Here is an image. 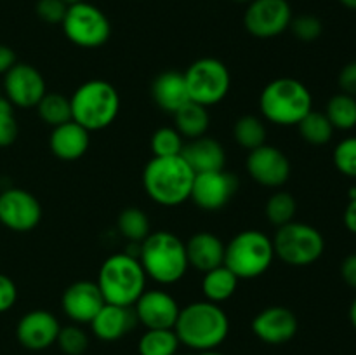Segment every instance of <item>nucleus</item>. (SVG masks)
<instances>
[{
  "instance_id": "f257e3e1",
  "label": "nucleus",
  "mask_w": 356,
  "mask_h": 355,
  "mask_svg": "<svg viewBox=\"0 0 356 355\" xmlns=\"http://www.w3.org/2000/svg\"><path fill=\"white\" fill-rule=\"evenodd\" d=\"M174 331L179 343L197 352L216 350L229 334V319L221 305L204 299L181 308Z\"/></svg>"
},
{
  "instance_id": "f03ea898",
  "label": "nucleus",
  "mask_w": 356,
  "mask_h": 355,
  "mask_svg": "<svg viewBox=\"0 0 356 355\" xmlns=\"http://www.w3.org/2000/svg\"><path fill=\"white\" fill-rule=\"evenodd\" d=\"M195 171L181 155L153 157L143 171V188L155 204L176 207L190 200Z\"/></svg>"
},
{
  "instance_id": "7ed1b4c3",
  "label": "nucleus",
  "mask_w": 356,
  "mask_h": 355,
  "mask_svg": "<svg viewBox=\"0 0 356 355\" xmlns=\"http://www.w3.org/2000/svg\"><path fill=\"white\" fill-rule=\"evenodd\" d=\"M139 261L145 268L146 277L162 285L179 282L190 268L186 242L167 230L152 232L143 240L139 247Z\"/></svg>"
},
{
  "instance_id": "20e7f679",
  "label": "nucleus",
  "mask_w": 356,
  "mask_h": 355,
  "mask_svg": "<svg viewBox=\"0 0 356 355\" xmlns=\"http://www.w3.org/2000/svg\"><path fill=\"white\" fill-rule=\"evenodd\" d=\"M263 120L280 127L298 125L313 110V96L308 87L292 77H280L264 86L259 96Z\"/></svg>"
},
{
  "instance_id": "39448f33",
  "label": "nucleus",
  "mask_w": 356,
  "mask_h": 355,
  "mask_svg": "<svg viewBox=\"0 0 356 355\" xmlns=\"http://www.w3.org/2000/svg\"><path fill=\"white\" fill-rule=\"evenodd\" d=\"M72 120L89 132L103 131L120 113V94L108 80L92 79L80 84L70 97Z\"/></svg>"
},
{
  "instance_id": "423d86ee",
  "label": "nucleus",
  "mask_w": 356,
  "mask_h": 355,
  "mask_svg": "<svg viewBox=\"0 0 356 355\" xmlns=\"http://www.w3.org/2000/svg\"><path fill=\"white\" fill-rule=\"evenodd\" d=\"M146 271L139 258L127 253L108 256L99 268L96 284L104 301L111 305L134 306L146 291Z\"/></svg>"
},
{
  "instance_id": "0eeeda50",
  "label": "nucleus",
  "mask_w": 356,
  "mask_h": 355,
  "mask_svg": "<svg viewBox=\"0 0 356 355\" xmlns=\"http://www.w3.org/2000/svg\"><path fill=\"white\" fill-rule=\"evenodd\" d=\"M273 261V239L261 230H243L226 244L225 265L240 281L261 277L270 270Z\"/></svg>"
},
{
  "instance_id": "6e6552de",
  "label": "nucleus",
  "mask_w": 356,
  "mask_h": 355,
  "mask_svg": "<svg viewBox=\"0 0 356 355\" xmlns=\"http://www.w3.org/2000/svg\"><path fill=\"white\" fill-rule=\"evenodd\" d=\"M275 258L289 267H309L322 258L325 239L308 223L291 221L280 226L273 237Z\"/></svg>"
},
{
  "instance_id": "1a4fd4ad",
  "label": "nucleus",
  "mask_w": 356,
  "mask_h": 355,
  "mask_svg": "<svg viewBox=\"0 0 356 355\" xmlns=\"http://www.w3.org/2000/svg\"><path fill=\"white\" fill-rule=\"evenodd\" d=\"M190 101L209 108L221 103L232 89V73L218 58H200L184 72Z\"/></svg>"
},
{
  "instance_id": "9d476101",
  "label": "nucleus",
  "mask_w": 356,
  "mask_h": 355,
  "mask_svg": "<svg viewBox=\"0 0 356 355\" xmlns=\"http://www.w3.org/2000/svg\"><path fill=\"white\" fill-rule=\"evenodd\" d=\"M66 38L82 49H97L110 40L111 24L99 7L89 2L68 6L61 23Z\"/></svg>"
},
{
  "instance_id": "9b49d317",
  "label": "nucleus",
  "mask_w": 356,
  "mask_h": 355,
  "mask_svg": "<svg viewBox=\"0 0 356 355\" xmlns=\"http://www.w3.org/2000/svg\"><path fill=\"white\" fill-rule=\"evenodd\" d=\"M292 7L287 0H252L243 14L245 30L256 38H275L289 30Z\"/></svg>"
},
{
  "instance_id": "f8f14e48",
  "label": "nucleus",
  "mask_w": 356,
  "mask_h": 355,
  "mask_svg": "<svg viewBox=\"0 0 356 355\" xmlns=\"http://www.w3.org/2000/svg\"><path fill=\"white\" fill-rule=\"evenodd\" d=\"M42 221V205L33 194L23 188L0 191V225L13 232H31Z\"/></svg>"
},
{
  "instance_id": "ddd939ff",
  "label": "nucleus",
  "mask_w": 356,
  "mask_h": 355,
  "mask_svg": "<svg viewBox=\"0 0 356 355\" xmlns=\"http://www.w3.org/2000/svg\"><path fill=\"white\" fill-rule=\"evenodd\" d=\"M238 190V180L226 169L195 174L191 200L202 211H219L226 207Z\"/></svg>"
},
{
  "instance_id": "4468645a",
  "label": "nucleus",
  "mask_w": 356,
  "mask_h": 355,
  "mask_svg": "<svg viewBox=\"0 0 356 355\" xmlns=\"http://www.w3.org/2000/svg\"><path fill=\"white\" fill-rule=\"evenodd\" d=\"M6 100L17 108H37L47 93L45 79L35 66L28 63H16L3 75Z\"/></svg>"
},
{
  "instance_id": "2eb2a0df",
  "label": "nucleus",
  "mask_w": 356,
  "mask_h": 355,
  "mask_svg": "<svg viewBox=\"0 0 356 355\" xmlns=\"http://www.w3.org/2000/svg\"><path fill=\"white\" fill-rule=\"evenodd\" d=\"M247 173L257 184L266 188H280L291 178V160L280 148L263 145L247 155Z\"/></svg>"
},
{
  "instance_id": "dca6fc26",
  "label": "nucleus",
  "mask_w": 356,
  "mask_h": 355,
  "mask_svg": "<svg viewBox=\"0 0 356 355\" xmlns=\"http://www.w3.org/2000/svg\"><path fill=\"white\" fill-rule=\"evenodd\" d=\"M132 308L146 329H174L181 312L176 298L163 289H146Z\"/></svg>"
},
{
  "instance_id": "f3484780",
  "label": "nucleus",
  "mask_w": 356,
  "mask_h": 355,
  "mask_svg": "<svg viewBox=\"0 0 356 355\" xmlns=\"http://www.w3.org/2000/svg\"><path fill=\"white\" fill-rule=\"evenodd\" d=\"M101 289L92 281H76L61 296L63 312L73 324H90L104 305Z\"/></svg>"
},
{
  "instance_id": "a211bd4d",
  "label": "nucleus",
  "mask_w": 356,
  "mask_h": 355,
  "mask_svg": "<svg viewBox=\"0 0 356 355\" xmlns=\"http://www.w3.org/2000/svg\"><path fill=\"white\" fill-rule=\"evenodd\" d=\"M61 324L54 313L47 310H31L24 313L16 327V338L21 347L28 350L40 352L49 348L58 340Z\"/></svg>"
},
{
  "instance_id": "6ab92c4d",
  "label": "nucleus",
  "mask_w": 356,
  "mask_h": 355,
  "mask_svg": "<svg viewBox=\"0 0 356 355\" xmlns=\"http://www.w3.org/2000/svg\"><path fill=\"white\" fill-rule=\"evenodd\" d=\"M298 317L287 306L273 305L261 310L252 319V333L268 345H284L298 333Z\"/></svg>"
},
{
  "instance_id": "aec40b11",
  "label": "nucleus",
  "mask_w": 356,
  "mask_h": 355,
  "mask_svg": "<svg viewBox=\"0 0 356 355\" xmlns=\"http://www.w3.org/2000/svg\"><path fill=\"white\" fill-rule=\"evenodd\" d=\"M138 319L132 306H120L104 303L90 322V329L101 341H117L131 333Z\"/></svg>"
},
{
  "instance_id": "412c9836",
  "label": "nucleus",
  "mask_w": 356,
  "mask_h": 355,
  "mask_svg": "<svg viewBox=\"0 0 356 355\" xmlns=\"http://www.w3.org/2000/svg\"><path fill=\"white\" fill-rule=\"evenodd\" d=\"M90 146V132L76 122L70 120L66 124L52 129L49 136V148L59 160L73 162L82 159Z\"/></svg>"
},
{
  "instance_id": "4be33fe9",
  "label": "nucleus",
  "mask_w": 356,
  "mask_h": 355,
  "mask_svg": "<svg viewBox=\"0 0 356 355\" xmlns=\"http://www.w3.org/2000/svg\"><path fill=\"white\" fill-rule=\"evenodd\" d=\"M181 157L190 164L195 174L225 169L226 166L225 146L207 134L184 143Z\"/></svg>"
},
{
  "instance_id": "5701e85b",
  "label": "nucleus",
  "mask_w": 356,
  "mask_h": 355,
  "mask_svg": "<svg viewBox=\"0 0 356 355\" xmlns=\"http://www.w3.org/2000/svg\"><path fill=\"white\" fill-rule=\"evenodd\" d=\"M226 244L212 232H197L186 242L188 263L195 270L205 271L225 265Z\"/></svg>"
},
{
  "instance_id": "b1692460",
  "label": "nucleus",
  "mask_w": 356,
  "mask_h": 355,
  "mask_svg": "<svg viewBox=\"0 0 356 355\" xmlns=\"http://www.w3.org/2000/svg\"><path fill=\"white\" fill-rule=\"evenodd\" d=\"M152 97L160 110L167 113H176L181 106L190 101L184 73L163 72L155 77L152 84Z\"/></svg>"
},
{
  "instance_id": "393cba45",
  "label": "nucleus",
  "mask_w": 356,
  "mask_h": 355,
  "mask_svg": "<svg viewBox=\"0 0 356 355\" xmlns=\"http://www.w3.org/2000/svg\"><path fill=\"white\" fill-rule=\"evenodd\" d=\"M209 125H211L209 110L195 101H188L174 113V127L188 141L207 134Z\"/></svg>"
},
{
  "instance_id": "a878e982",
  "label": "nucleus",
  "mask_w": 356,
  "mask_h": 355,
  "mask_svg": "<svg viewBox=\"0 0 356 355\" xmlns=\"http://www.w3.org/2000/svg\"><path fill=\"white\" fill-rule=\"evenodd\" d=\"M238 282L240 278L226 265H221V267L205 271L202 278V292L207 301L221 305L222 301H228L235 294Z\"/></svg>"
},
{
  "instance_id": "bb28decb",
  "label": "nucleus",
  "mask_w": 356,
  "mask_h": 355,
  "mask_svg": "<svg viewBox=\"0 0 356 355\" xmlns=\"http://www.w3.org/2000/svg\"><path fill=\"white\" fill-rule=\"evenodd\" d=\"M233 138L236 145L242 146L247 152L266 145V125L264 120L257 115H242L233 125Z\"/></svg>"
},
{
  "instance_id": "cd10ccee",
  "label": "nucleus",
  "mask_w": 356,
  "mask_h": 355,
  "mask_svg": "<svg viewBox=\"0 0 356 355\" xmlns=\"http://www.w3.org/2000/svg\"><path fill=\"white\" fill-rule=\"evenodd\" d=\"M117 228L124 239L134 244H141L152 233L148 214L139 207H125L118 214Z\"/></svg>"
},
{
  "instance_id": "c85d7f7f",
  "label": "nucleus",
  "mask_w": 356,
  "mask_h": 355,
  "mask_svg": "<svg viewBox=\"0 0 356 355\" xmlns=\"http://www.w3.org/2000/svg\"><path fill=\"white\" fill-rule=\"evenodd\" d=\"M37 111L42 122L51 125L52 129L72 120V103L70 97L61 93H45L37 104Z\"/></svg>"
},
{
  "instance_id": "c756f323",
  "label": "nucleus",
  "mask_w": 356,
  "mask_h": 355,
  "mask_svg": "<svg viewBox=\"0 0 356 355\" xmlns=\"http://www.w3.org/2000/svg\"><path fill=\"white\" fill-rule=\"evenodd\" d=\"M179 340L174 329H146L139 340V355H176Z\"/></svg>"
},
{
  "instance_id": "7c9ffc66",
  "label": "nucleus",
  "mask_w": 356,
  "mask_h": 355,
  "mask_svg": "<svg viewBox=\"0 0 356 355\" xmlns=\"http://www.w3.org/2000/svg\"><path fill=\"white\" fill-rule=\"evenodd\" d=\"M298 129L301 138L305 139L306 143L315 146L327 145V143L332 139L334 131H336V129L332 127V124H330L329 118H327V115L315 110L309 111V113L299 122Z\"/></svg>"
},
{
  "instance_id": "2f4dec72",
  "label": "nucleus",
  "mask_w": 356,
  "mask_h": 355,
  "mask_svg": "<svg viewBox=\"0 0 356 355\" xmlns=\"http://www.w3.org/2000/svg\"><path fill=\"white\" fill-rule=\"evenodd\" d=\"M327 118L334 129L350 131L356 127V97L350 94H336L329 100L325 110Z\"/></svg>"
},
{
  "instance_id": "473e14b6",
  "label": "nucleus",
  "mask_w": 356,
  "mask_h": 355,
  "mask_svg": "<svg viewBox=\"0 0 356 355\" xmlns=\"http://www.w3.org/2000/svg\"><path fill=\"white\" fill-rule=\"evenodd\" d=\"M296 212H298V202L289 191H275L268 198L266 218L277 228L294 221Z\"/></svg>"
},
{
  "instance_id": "72a5a7b5",
  "label": "nucleus",
  "mask_w": 356,
  "mask_h": 355,
  "mask_svg": "<svg viewBox=\"0 0 356 355\" xmlns=\"http://www.w3.org/2000/svg\"><path fill=\"white\" fill-rule=\"evenodd\" d=\"M184 138L176 127H160L153 132L152 146L153 157H176L181 155L184 148Z\"/></svg>"
},
{
  "instance_id": "f704fd0d",
  "label": "nucleus",
  "mask_w": 356,
  "mask_h": 355,
  "mask_svg": "<svg viewBox=\"0 0 356 355\" xmlns=\"http://www.w3.org/2000/svg\"><path fill=\"white\" fill-rule=\"evenodd\" d=\"M56 343L65 355H83L89 348V336L80 324H70L59 329Z\"/></svg>"
},
{
  "instance_id": "c9c22d12",
  "label": "nucleus",
  "mask_w": 356,
  "mask_h": 355,
  "mask_svg": "<svg viewBox=\"0 0 356 355\" xmlns=\"http://www.w3.org/2000/svg\"><path fill=\"white\" fill-rule=\"evenodd\" d=\"M332 159L341 174L356 178V136L343 139L334 150Z\"/></svg>"
},
{
  "instance_id": "e433bc0d",
  "label": "nucleus",
  "mask_w": 356,
  "mask_h": 355,
  "mask_svg": "<svg viewBox=\"0 0 356 355\" xmlns=\"http://www.w3.org/2000/svg\"><path fill=\"white\" fill-rule=\"evenodd\" d=\"M294 37L301 42H315L318 40L323 31L322 21L313 14H301L298 17H292L291 26Z\"/></svg>"
},
{
  "instance_id": "4c0bfd02",
  "label": "nucleus",
  "mask_w": 356,
  "mask_h": 355,
  "mask_svg": "<svg viewBox=\"0 0 356 355\" xmlns=\"http://www.w3.org/2000/svg\"><path fill=\"white\" fill-rule=\"evenodd\" d=\"M19 134L16 115H14V106L3 97L0 103V148H7L13 145Z\"/></svg>"
},
{
  "instance_id": "58836bf2",
  "label": "nucleus",
  "mask_w": 356,
  "mask_h": 355,
  "mask_svg": "<svg viewBox=\"0 0 356 355\" xmlns=\"http://www.w3.org/2000/svg\"><path fill=\"white\" fill-rule=\"evenodd\" d=\"M66 10H68V6L63 0H38L35 6L37 16L49 24H61Z\"/></svg>"
},
{
  "instance_id": "ea45409f",
  "label": "nucleus",
  "mask_w": 356,
  "mask_h": 355,
  "mask_svg": "<svg viewBox=\"0 0 356 355\" xmlns=\"http://www.w3.org/2000/svg\"><path fill=\"white\" fill-rule=\"evenodd\" d=\"M17 287L14 281L7 275L0 274V313L7 312L16 305Z\"/></svg>"
},
{
  "instance_id": "a19ab883",
  "label": "nucleus",
  "mask_w": 356,
  "mask_h": 355,
  "mask_svg": "<svg viewBox=\"0 0 356 355\" xmlns=\"http://www.w3.org/2000/svg\"><path fill=\"white\" fill-rule=\"evenodd\" d=\"M339 87L344 94L356 97V61L348 63L339 73Z\"/></svg>"
},
{
  "instance_id": "79ce46f5",
  "label": "nucleus",
  "mask_w": 356,
  "mask_h": 355,
  "mask_svg": "<svg viewBox=\"0 0 356 355\" xmlns=\"http://www.w3.org/2000/svg\"><path fill=\"white\" fill-rule=\"evenodd\" d=\"M343 221L344 226L356 235V188L350 190V200H348L346 209H344Z\"/></svg>"
},
{
  "instance_id": "37998d69",
  "label": "nucleus",
  "mask_w": 356,
  "mask_h": 355,
  "mask_svg": "<svg viewBox=\"0 0 356 355\" xmlns=\"http://www.w3.org/2000/svg\"><path fill=\"white\" fill-rule=\"evenodd\" d=\"M341 275L350 287L356 289V253L344 258L343 265H341Z\"/></svg>"
},
{
  "instance_id": "c03bdc74",
  "label": "nucleus",
  "mask_w": 356,
  "mask_h": 355,
  "mask_svg": "<svg viewBox=\"0 0 356 355\" xmlns=\"http://www.w3.org/2000/svg\"><path fill=\"white\" fill-rule=\"evenodd\" d=\"M16 63V52H14L9 45L0 44V75H6Z\"/></svg>"
},
{
  "instance_id": "a18cd8bd",
  "label": "nucleus",
  "mask_w": 356,
  "mask_h": 355,
  "mask_svg": "<svg viewBox=\"0 0 356 355\" xmlns=\"http://www.w3.org/2000/svg\"><path fill=\"white\" fill-rule=\"evenodd\" d=\"M350 320L356 329V298L353 299V303H351V306H350Z\"/></svg>"
},
{
  "instance_id": "49530a36",
  "label": "nucleus",
  "mask_w": 356,
  "mask_h": 355,
  "mask_svg": "<svg viewBox=\"0 0 356 355\" xmlns=\"http://www.w3.org/2000/svg\"><path fill=\"white\" fill-rule=\"evenodd\" d=\"M341 3H343L346 9H351V10H356V0H339Z\"/></svg>"
},
{
  "instance_id": "de8ad7c7",
  "label": "nucleus",
  "mask_w": 356,
  "mask_h": 355,
  "mask_svg": "<svg viewBox=\"0 0 356 355\" xmlns=\"http://www.w3.org/2000/svg\"><path fill=\"white\" fill-rule=\"evenodd\" d=\"M198 355H226V354H221V352H216V350H211V352H200Z\"/></svg>"
},
{
  "instance_id": "09e8293b",
  "label": "nucleus",
  "mask_w": 356,
  "mask_h": 355,
  "mask_svg": "<svg viewBox=\"0 0 356 355\" xmlns=\"http://www.w3.org/2000/svg\"><path fill=\"white\" fill-rule=\"evenodd\" d=\"M63 2L66 3V6H73V3H79V2H83V0H63Z\"/></svg>"
},
{
  "instance_id": "8fccbe9b",
  "label": "nucleus",
  "mask_w": 356,
  "mask_h": 355,
  "mask_svg": "<svg viewBox=\"0 0 356 355\" xmlns=\"http://www.w3.org/2000/svg\"><path fill=\"white\" fill-rule=\"evenodd\" d=\"M233 2H236V3H247V6H249V3L252 2V0H233Z\"/></svg>"
},
{
  "instance_id": "3c124183",
  "label": "nucleus",
  "mask_w": 356,
  "mask_h": 355,
  "mask_svg": "<svg viewBox=\"0 0 356 355\" xmlns=\"http://www.w3.org/2000/svg\"><path fill=\"white\" fill-rule=\"evenodd\" d=\"M2 100H3V96H2V90H0V103H2Z\"/></svg>"
},
{
  "instance_id": "603ef678",
  "label": "nucleus",
  "mask_w": 356,
  "mask_h": 355,
  "mask_svg": "<svg viewBox=\"0 0 356 355\" xmlns=\"http://www.w3.org/2000/svg\"><path fill=\"white\" fill-rule=\"evenodd\" d=\"M176 355H179V354H176Z\"/></svg>"
}]
</instances>
